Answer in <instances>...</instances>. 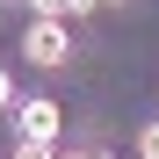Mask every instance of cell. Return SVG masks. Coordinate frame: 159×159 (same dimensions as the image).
<instances>
[{
  "label": "cell",
  "instance_id": "obj_1",
  "mask_svg": "<svg viewBox=\"0 0 159 159\" xmlns=\"http://www.w3.org/2000/svg\"><path fill=\"white\" fill-rule=\"evenodd\" d=\"M15 123H22V138H29V145H51V138H58V101H43V94H22L15 101Z\"/></svg>",
  "mask_w": 159,
  "mask_h": 159
},
{
  "label": "cell",
  "instance_id": "obj_2",
  "mask_svg": "<svg viewBox=\"0 0 159 159\" xmlns=\"http://www.w3.org/2000/svg\"><path fill=\"white\" fill-rule=\"evenodd\" d=\"M22 58H29V65H65V58H72L65 22H29V36H22Z\"/></svg>",
  "mask_w": 159,
  "mask_h": 159
},
{
  "label": "cell",
  "instance_id": "obj_3",
  "mask_svg": "<svg viewBox=\"0 0 159 159\" xmlns=\"http://www.w3.org/2000/svg\"><path fill=\"white\" fill-rule=\"evenodd\" d=\"M36 7V22H72V15H87L94 0H29Z\"/></svg>",
  "mask_w": 159,
  "mask_h": 159
},
{
  "label": "cell",
  "instance_id": "obj_4",
  "mask_svg": "<svg viewBox=\"0 0 159 159\" xmlns=\"http://www.w3.org/2000/svg\"><path fill=\"white\" fill-rule=\"evenodd\" d=\"M138 159H159V123H145V130H138Z\"/></svg>",
  "mask_w": 159,
  "mask_h": 159
},
{
  "label": "cell",
  "instance_id": "obj_5",
  "mask_svg": "<svg viewBox=\"0 0 159 159\" xmlns=\"http://www.w3.org/2000/svg\"><path fill=\"white\" fill-rule=\"evenodd\" d=\"M15 101H22V94H15V80H7V65H0V116H7Z\"/></svg>",
  "mask_w": 159,
  "mask_h": 159
},
{
  "label": "cell",
  "instance_id": "obj_6",
  "mask_svg": "<svg viewBox=\"0 0 159 159\" xmlns=\"http://www.w3.org/2000/svg\"><path fill=\"white\" fill-rule=\"evenodd\" d=\"M15 159H58V152H51V145H29V138H22V145H15Z\"/></svg>",
  "mask_w": 159,
  "mask_h": 159
},
{
  "label": "cell",
  "instance_id": "obj_7",
  "mask_svg": "<svg viewBox=\"0 0 159 159\" xmlns=\"http://www.w3.org/2000/svg\"><path fill=\"white\" fill-rule=\"evenodd\" d=\"M58 159H109V152H58Z\"/></svg>",
  "mask_w": 159,
  "mask_h": 159
},
{
  "label": "cell",
  "instance_id": "obj_8",
  "mask_svg": "<svg viewBox=\"0 0 159 159\" xmlns=\"http://www.w3.org/2000/svg\"><path fill=\"white\" fill-rule=\"evenodd\" d=\"M94 7H101V0H94Z\"/></svg>",
  "mask_w": 159,
  "mask_h": 159
}]
</instances>
